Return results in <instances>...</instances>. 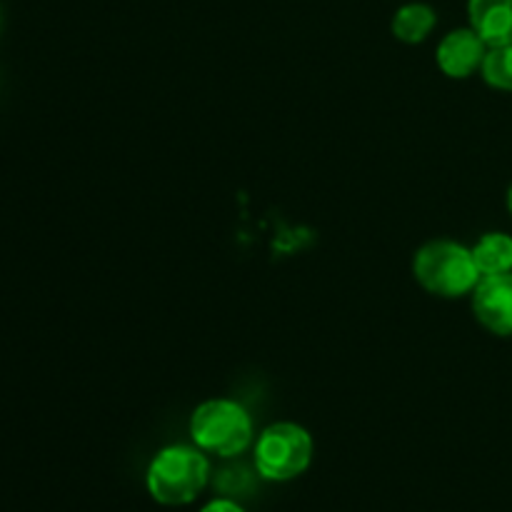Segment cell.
<instances>
[{
    "instance_id": "6da1fadb",
    "label": "cell",
    "mask_w": 512,
    "mask_h": 512,
    "mask_svg": "<svg viewBox=\"0 0 512 512\" xmlns=\"http://www.w3.org/2000/svg\"><path fill=\"white\" fill-rule=\"evenodd\" d=\"M413 275L428 293L438 298H463L480 283L473 250L455 240H430L413 258Z\"/></svg>"
},
{
    "instance_id": "7a4b0ae2",
    "label": "cell",
    "mask_w": 512,
    "mask_h": 512,
    "mask_svg": "<svg viewBox=\"0 0 512 512\" xmlns=\"http://www.w3.org/2000/svg\"><path fill=\"white\" fill-rule=\"evenodd\" d=\"M210 465L203 450L188 448V445H170L163 448L150 463L145 485L153 500L160 505H188L203 493L208 483Z\"/></svg>"
},
{
    "instance_id": "3957f363",
    "label": "cell",
    "mask_w": 512,
    "mask_h": 512,
    "mask_svg": "<svg viewBox=\"0 0 512 512\" xmlns=\"http://www.w3.org/2000/svg\"><path fill=\"white\" fill-rule=\"evenodd\" d=\"M190 438L203 453L233 458L253 443V420L235 400H205L190 418Z\"/></svg>"
},
{
    "instance_id": "277c9868",
    "label": "cell",
    "mask_w": 512,
    "mask_h": 512,
    "mask_svg": "<svg viewBox=\"0 0 512 512\" xmlns=\"http://www.w3.org/2000/svg\"><path fill=\"white\" fill-rule=\"evenodd\" d=\"M313 460V438L298 423H275L255 443V468L265 480L285 483L308 470Z\"/></svg>"
},
{
    "instance_id": "5b68a950",
    "label": "cell",
    "mask_w": 512,
    "mask_h": 512,
    "mask_svg": "<svg viewBox=\"0 0 512 512\" xmlns=\"http://www.w3.org/2000/svg\"><path fill=\"white\" fill-rule=\"evenodd\" d=\"M473 313L490 333L512 335V273L483 275L475 285Z\"/></svg>"
},
{
    "instance_id": "8992f818",
    "label": "cell",
    "mask_w": 512,
    "mask_h": 512,
    "mask_svg": "<svg viewBox=\"0 0 512 512\" xmlns=\"http://www.w3.org/2000/svg\"><path fill=\"white\" fill-rule=\"evenodd\" d=\"M488 50L490 48L485 45V40L473 28H460L440 40L438 50H435V60H438V68L448 78L465 80L475 70H483Z\"/></svg>"
},
{
    "instance_id": "52a82bcc",
    "label": "cell",
    "mask_w": 512,
    "mask_h": 512,
    "mask_svg": "<svg viewBox=\"0 0 512 512\" xmlns=\"http://www.w3.org/2000/svg\"><path fill=\"white\" fill-rule=\"evenodd\" d=\"M468 18L488 48L512 43V0H470Z\"/></svg>"
},
{
    "instance_id": "ba28073f",
    "label": "cell",
    "mask_w": 512,
    "mask_h": 512,
    "mask_svg": "<svg viewBox=\"0 0 512 512\" xmlns=\"http://www.w3.org/2000/svg\"><path fill=\"white\" fill-rule=\"evenodd\" d=\"M473 258L480 275L512 273V238L505 233H485L473 245Z\"/></svg>"
},
{
    "instance_id": "9c48e42d",
    "label": "cell",
    "mask_w": 512,
    "mask_h": 512,
    "mask_svg": "<svg viewBox=\"0 0 512 512\" xmlns=\"http://www.w3.org/2000/svg\"><path fill=\"white\" fill-rule=\"evenodd\" d=\"M438 23V15L425 3H408L393 15V35L403 43H423Z\"/></svg>"
},
{
    "instance_id": "30bf717a",
    "label": "cell",
    "mask_w": 512,
    "mask_h": 512,
    "mask_svg": "<svg viewBox=\"0 0 512 512\" xmlns=\"http://www.w3.org/2000/svg\"><path fill=\"white\" fill-rule=\"evenodd\" d=\"M480 73H483L488 85L505 90V93H512V43L500 45V48H490Z\"/></svg>"
},
{
    "instance_id": "8fae6325",
    "label": "cell",
    "mask_w": 512,
    "mask_h": 512,
    "mask_svg": "<svg viewBox=\"0 0 512 512\" xmlns=\"http://www.w3.org/2000/svg\"><path fill=\"white\" fill-rule=\"evenodd\" d=\"M200 512H245L240 508L238 503H233V500H213V503L205 505Z\"/></svg>"
},
{
    "instance_id": "7c38bea8",
    "label": "cell",
    "mask_w": 512,
    "mask_h": 512,
    "mask_svg": "<svg viewBox=\"0 0 512 512\" xmlns=\"http://www.w3.org/2000/svg\"><path fill=\"white\" fill-rule=\"evenodd\" d=\"M508 210H510V215H512V185H510V190H508Z\"/></svg>"
}]
</instances>
